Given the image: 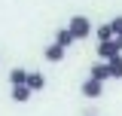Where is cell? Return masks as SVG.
<instances>
[{
    "mask_svg": "<svg viewBox=\"0 0 122 116\" xmlns=\"http://www.w3.org/2000/svg\"><path fill=\"white\" fill-rule=\"evenodd\" d=\"M55 43H58V46H64V49H70V43H73V34H70L67 28H61L58 34H55Z\"/></svg>",
    "mask_w": 122,
    "mask_h": 116,
    "instance_id": "30bf717a",
    "label": "cell"
},
{
    "mask_svg": "<svg viewBox=\"0 0 122 116\" xmlns=\"http://www.w3.org/2000/svg\"><path fill=\"white\" fill-rule=\"evenodd\" d=\"M25 79H28V70L25 67H12L9 70V83L12 86H25Z\"/></svg>",
    "mask_w": 122,
    "mask_h": 116,
    "instance_id": "9c48e42d",
    "label": "cell"
},
{
    "mask_svg": "<svg viewBox=\"0 0 122 116\" xmlns=\"http://www.w3.org/2000/svg\"><path fill=\"white\" fill-rule=\"evenodd\" d=\"M64 55H67V49H64V46H58V43H49V46L43 49V58H46V61H52V64L64 61Z\"/></svg>",
    "mask_w": 122,
    "mask_h": 116,
    "instance_id": "7a4b0ae2",
    "label": "cell"
},
{
    "mask_svg": "<svg viewBox=\"0 0 122 116\" xmlns=\"http://www.w3.org/2000/svg\"><path fill=\"white\" fill-rule=\"evenodd\" d=\"M107 70H110V79H122V52L107 61Z\"/></svg>",
    "mask_w": 122,
    "mask_h": 116,
    "instance_id": "8992f818",
    "label": "cell"
},
{
    "mask_svg": "<svg viewBox=\"0 0 122 116\" xmlns=\"http://www.w3.org/2000/svg\"><path fill=\"white\" fill-rule=\"evenodd\" d=\"M101 92H104V83H98V79H86V83H82V95H86V98H101Z\"/></svg>",
    "mask_w": 122,
    "mask_h": 116,
    "instance_id": "5b68a950",
    "label": "cell"
},
{
    "mask_svg": "<svg viewBox=\"0 0 122 116\" xmlns=\"http://www.w3.org/2000/svg\"><path fill=\"white\" fill-rule=\"evenodd\" d=\"M110 28H113V37H116V34H122V15H116V18L110 21Z\"/></svg>",
    "mask_w": 122,
    "mask_h": 116,
    "instance_id": "7c38bea8",
    "label": "cell"
},
{
    "mask_svg": "<svg viewBox=\"0 0 122 116\" xmlns=\"http://www.w3.org/2000/svg\"><path fill=\"white\" fill-rule=\"evenodd\" d=\"M25 86L30 89V92H43V86H46V76L40 70H28V79H25Z\"/></svg>",
    "mask_w": 122,
    "mask_h": 116,
    "instance_id": "277c9868",
    "label": "cell"
},
{
    "mask_svg": "<svg viewBox=\"0 0 122 116\" xmlns=\"http://www.w3.org/2000/svg\"><path fill=\"white\" fill-rule=\"evenodd\" d=\"M95 37H98V43H101V40H113V28H110V21H107V25H98V28H95Z\"/></svg>",
    "mask_w": 122,
    "mask_h": 116,
    "instance_id": "8fae6325",
    "label": "cell"
},
{
    "mask_svg": "<svg viewBox=\"0 0 122 116\" xmlns=\"http://www.w3.org/2000/svg\"><path fill=\"white\" fill-rule=\"evenodd\" d=\"M113 55H119L116 43H113V40H101V43H98V58H101V61H110Z\"/></svg>",
    "mask_w": 122,
    "mask_h": 116,
    "instance_id": "3957f363",
    "label": "cell"
},
{
    "mask_svg": "<svg viewBox=\"0 0 122 116\" xmlns=\"http://www.w3.org/2000/svg\"><path fill=\"white\" fill-rule=\"evenodd\" d=\"M30 95H34V92H30L28 86H12V101H15V104H28Z\"/></svg>",
    "mask_w": 122,
    "mask_h": 116,
    "instance_id": "ba28073f",
    "label": "cell"
},
{
    "mask_svg": "<svg viewBox=\"0 0 122 116\" xmlns=\"http://www.w3.org/2000/svg\"><path fill=\"white\" fill-rule=\"evenodd\" d=\"M113 43H116V49L122 52V34H116V37H113Z\"/></svg>",
    "mask_w": 122,
    "mask_h": 116,
    "instance_id": "4fadbf2b",
    "label": "cell"
},
{
    "mask_svg": "<svg viewBox=\"0 0 122 116\" xmlns=\"http://www.w3.org/2000/svg\"><path fill=\"white\" fill-rule=\"evenodd\" d=\"M92 79H98V83H104V79H110V70H107V61H98V64H92Z\"/></svg>",
    "mask_w": 122,
    "mask_h": 116,
    "instance_id": "52a82bcc",
    "label": "cell"
},
{
    "mask_svg": "<svg viewBox=\"0 0 122 116\" xmlns=\"http://www.w3.org/2000/svg\"><path fill=\"white\" fill-rule=\"evenodd\" d=\"M67 31L73 34V40H86V37H92V21L86 15H73L67 21Z\"/></svg>",
    "mask_w": 122,
    "mask_h": 116,
    "instance_id": "6da1fadb",
    "label": "cell"
}]
</instances>
